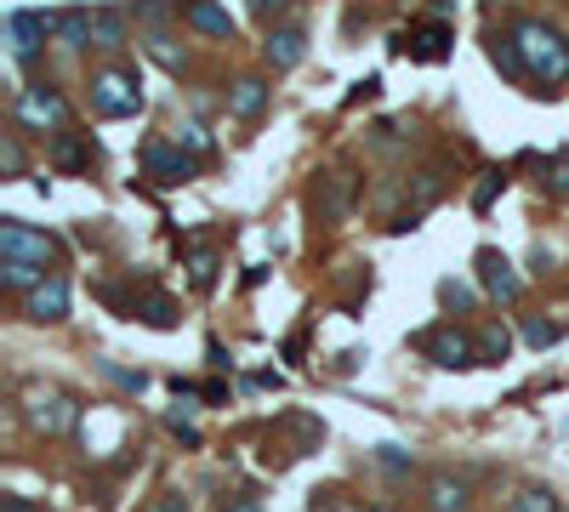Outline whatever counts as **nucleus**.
<instances>
[{
    "mask_svg": "<svg viewBox=\"0 0 569 512\" xmlns=\"http://www.w3.org/2000/svg\"><path fill=\"white\" fill-rule=\"evenodd\" d=\"M513 41L524 46V63H529V80H547V86L569 80V41H563L558 29H547V23H535V18H524V23L513 29Z\"/></svg>",
    "mask_w": 569,
    "mask_h": 512,
    "instance_id": "1",
    "label": "nucleus"
},
{
    "mask_svg": "<svg viewBox=\"0 0 569 512\" xmlns=\"http://www.w3.org/2000/svg\"><path fill=\"white\" fill-rule=\"evenodd\" d=\"M91 109L103 120H131L143 115V86L131 68H97L91 75Z\"/></svg>",
    "mask_w": 569,
    "mask_h": 512,
    "instance_id": "2",
    "label": "nucleus"
},
{
    "mask_svg": "<svg viewBox=\"0 0 569 512\" xmlns=\"http://www.w3.org/2000/svg\"><path fill=\"white\" fill-rule=\"evenodd\" d=\"M416 353H427L439 370H467L479 364V336H467L461 325H433L416 336Z\"/></svg>",
    "mask_w": 569,
    "mask_h": 512,
    "instance_id": "3",
    "label": "nucleus"
},
{
    "mask_svg": "<svg viewBox=\"0 0 569 512\" xmlns=\"http://www.w3.org/2000/svg\"><path fill=\"white\" fill-rule=\"evenodd\" d=\"M18 126H29V131H63L69 126V102H63V91L52 86V80H35V86H23L18 91Z\"/></svg>",
    "mask_w": 569,
    "mask_h": 512,
    "instance_id": "4",
    "label": "nucleus"
},
{
    "mask_svg": "<svg viewBox=\"0 0 569 512\" xmlns=\"http://www.w3.org/2000/svg\"><path fill=\"white\" fill-rule=\"evenodd\" d=\"M23 416L35 422L41 433H75V422H80V404L69 399V393H57V388H29L23 393Z\"/></svg>",
    "mask_w": 569,
    "mask_h": 512,
    "instance_id": "5",
    "label": "nucleus"
},
{
    "mask_svg": "<svg viewBox=\"0 0 569 512\" xmlns=\"http://www.w3.org/2000/svg\"><path fill=\"white\" fill-rule=\"evenodd\" d=\"M143 171H149L160 188H183V183H194L199 160L183 154L177 143H165V137H154V143H143Z\"/></svg>",
    "mask_w": 569,
    "mask_h": 512,
    "instance_id": "6",
    "label": "nucleus"
},
{
    "mask_svg": "<svg viewBox=\"0 0 569 512\" xmlns=\"http://www.w3.org/2000/svg\"><path fill=\"white\" fill-rule=\"evenodd\" d=\"M0 251H7L12 262H52L57 257V239L52 233H41V228H29L23 217H7V222H0Z\"/></svg>",
    "mask_w": 569,
    "mask_h": 512,
    "instance_id": "7",
    "label": "nucleus"
},
{
    "mask_svg": "<svg viewBox=\"0 0 569 512\" xmlns=\"http://www.w3.org/2000/svg\"><path fill=\"white\" fill-rule=\"evenodd\" d=\"M57 29V18L52 12H12L7 18V46H12V57L18 63H35V52H41V41H46V34Z\"/></svg>",
    "mask_w": 569,
    "mask_h": 512,
    "instance_id": "8",
    "label": "nucleus"
},
{
    "mask_svg": "<svg viewBox=\"0 0 569 512\" xmlns=\"http://www.w3.org/2000/svg\"><path fill=\"white\" fill-rule=\"evenodd\" d=\"M479 285H484V296H490V302H507V307L524 296V280L513 273V262L501 257V251H490V246L479 251Z\"/></svg>",
    "mask_w": 569,
    "mask_h": 512,
    "instance_id": "9",
    "label": "nucleus"
},
{
    "mask_svg": "<svg viewBox=\"0 0 569 512\" xmlns=\"http://www.w3.org/2000/svg\"><path fill=\"white\" fill-rule=\"evenodd\" d=\"M23 314L35 319V325L69 319V280H63V273H46V285H35V291L23 296Z\"/></svg>",
    "mask_w": 569,
    "mask_h": 512,
    "instance_id": "10",
    "label": "nucleus"
},
{
    "mask_svg": "<svg viewBox=\"0 0 569 512\" xmlns=\"http://www.w3.org/2000/svg\"><path fill=\"white\" fill-rule=\"evenodd\" d=\"M353 188H359L353 171H325V177L314 183V205H319V217H325V222H342V217L353 211Z\"/></svg>",
    "mask_w": 569,
    "mask_h": 512,
    "instance_id": "11",
    "label": "nucleus"
},
{
    "mask_svg": "<svg viewBox=\"0 0 569 512\" xmlns=\"http://www.w3.org/2000/svg\"><path fill=\"white\" fill-rule=\"evenodd\" d=\"M267 91H274V86H267L262 75H240V80L228 86V115L233 120H256L267 109Z\"/></svg>",
    "mask_w": 569,
    "mask_h": 512,
    "instance_id": "12",
    "label": "nucleus"
},
{
    "mask_svg": "<svg viewBox=\"0 0 569 512\" xmlns=\"http://www.w3.org/2000/svg\"><path fill=\"white\" fill-rule=\"evenodd\" d=\"M267 63L274 68H296L308 57V29H296V23H285V29H267Z\"/></svg>",
    "mask_w": 569,
    "mask_h": 512,
    "instance_id": "13",
    "label": "nucleus"
},
{
    "mask_svg": "<svg viewBox=\"0 0 569 512\" xmlns=\"http://www.w3.org/2000/svg\"><path fill=\"white\" fill-rule=\"evenodd\" d=\"M398 52L405 57H416V63H439V57H450V29L433 18V23H422L411 41H398Z\"/></svg>",
    "mask_w": 569,
    "mask_h": 512,
    "instance_id": "14",
    "label": "nucleus"
},
{
    "mask_svg": "<svg viewBox=\"0 0 569 512\" xmlns=\"http://www.w3.org/2000/svg\"><path fill=\"white\" fill-rule=\"evenodd\" d=\"M467 506H473L467 478H450V472H433L427 478V512H467Z\"/></svg>",
    "mask_w": 569,
    "mask_h": 512,
    "instance_id": "15",
    "label": "nucleus"
},
{
    "mask_svg": "<svg viewBox=\"0 0 569 512\" xmlns=\"http://www.w3.org/2000/svg\"><path fill=\"white\" fill-rule=\"evenodd\" d=\"M125 41H131L125 12H114V7H97V12H91V46H97V52H125Z\"/></svg>",
    "mask_w": 569,
    "mask_h": 512,
    "instance_id": "16",
    "label": "nucleus"
},
{
    "mask_svg": "<svg viewBox=\"0 0 569 512\" xmlns=\"http://www.w3.org/2000/svg\"><path fill=\"white\" fill-rule=\"evenodd\" d=\"M91 154H97V149L86 143L80 131H57V137H52V165H57V171H86Z\"/></svg>",
    "mask_w": 569,
    "mask_h": 512,
    "instance_id": "17",
    "label": "nucleus"
},
{
    "mask_svg": "<svg viewBox=\"0 0 569 512\" xmlns=\"http://www.w3.org/2000/svg\"><path fill=\"white\" fill-rule=\"evenodd\" d=\"M490 63L501 68V75H507V80H529V63H524V46L513 41V34H490Z\"/></svg>",
    "mask_w": 569,
    "mask_h": 512,
    "instance_id": "18",
    "label": "nucleus"
},
{
    "mask_svg": "<svg viewBox=\"0 0 569 512\" xmlns=\"http://www.w3.org/2000/svg\"><path fill=\"white\" fill-rule=\"evenodd\" d=\"M188 29H194V34H217V41H233V18L217 7V0H199V7H188Z\"/></svg>",
    "mask_w": 569,
    "mask_h": 512,
    "instance_id": "19",
    "label": "nucleus"
},
{
    "mask_svg": "<svg viewBox=\"0 0 569 512\" xmlns=\"http://www.w3.org/2000/svg\"><path fill=\"white\" fill-rule=\"evenodd\" d=\"M131 319H143V325H154V330H172V325H177V302L160 296V291H149L143 302H131Z\"/></svg>",
    "mask_w": 569,
    "mask_h": 512,
    "instance_id": "20",
    "label": "nucleus"
},
{
    "mask_svg": "<svg viewBox=\"0 0 569 512\" xmlns=\"http://www.w3.org/2000/svg\"><path fill=\"white\" fill-rule=\"evenodd\" d=\"M57 41L75 46V52H86V46H91V12H86V7L57 12Z\"/></svg>",
    "mask_w": 569,
    "mask_h": 512,
    "instance_id": "21",
    "label": "nucleus"
},
{
    "mask_svg": "<svg viewBox=\"0 0 569 512\" xmlns=\"http://www.w3.org/2000/svg\"><path fill=\"white\" fill-rule=\"evenodd\" d=\"M0 285L29 296L35 285H46V268H41V262H12V257H7V262H0Z\"/></svg>",
    "mask_w": 569,
    "mask_h": 512,
    "instance_id": "22",
    "label": "nucleus"
},
{
    "mask_svg": "<svg viewBox=\"0 0 569 512\" xmlns=\"http://www.w3.org/2000/svg\"><path fill=\"white\" fill-rule=\"evenodd\" d=\"M507 353H513L507 325H484V330H479V364H501Z\"/></svg>",
    "mask_w": 569,
    "mask_h": 512,
    "instance_id": "23",
    "label": "nucleus"
},
{
    "mask_svg": "<svg viewBox=\"0 0 569 512\" xmlns=\"http://www.w3.org/2000/svg\"><path fill=\"white\" fill-rule=\"evenodd\" d=\"M143 46H149V57H154L160 68H172V75H183V63H188V52H183V46L172 41V34H149Z\"/></svg>",
    "mask_w": 569,
    "mask_h": 512,
    "instance_id": "24",
    "label": "nucleus"
},
{
    "mask_svg": "<svg viewBox=\"0 0 569 512\" xmlns=\"http://www.w3.org/2000/svg\"><path fill=\"white\" fill-rule=\"evenodd\" d=\"M439 194H445V171L433 165V171H422V177H416V188H411V211H427V205L439 199Z\"/></svg>",
    "mask_w": 569,
    "mask_h": 512,
    "instance_id": "25",
    "label": "nucleus"
},
{
    "mask_svg": "<svg viewBox=\"0 0 569 512\" xmlns=\"http://www.w3.org/2000/svg\"><path fill=\"white\" fill-rule=\"evenodd\" d=\"M217 268H222L217 251H194V257H188V280H194V291H211V285H217Z\"/></svg>",
    "mask_w": 569,
    "mask_h": 512,
    "instance_id": "26",
    "label": "nucleus"
},
{
    "mask_svg": "<svg viewBox=\"0 0 569 512\" xmlns=\"http://www.w3.org/2000/svg\"><path fill=\"white\" fill-rule=\"evenodd\" d=\"M513 512H558V495L547 484H529V490L513 495Z\"/></svg>",
    "mask_w": 569,
    "mask_h": 512,
    "instance_id": "27",
    "label": "nucleus"
},
{
    "mask_svg": "<svg viewBox=\"0 0 569 512\" xmlns=\"http://www.w3.org/2000/svg\"><path fill=\"white\" fill-rule=\"evenodd\" d=\"M0 171H7V183H12V177H23V171H29V160H23V143H18L12 131L0 137Z\"/></svg>",
    "mask_w": 569,
    "mask_h": 512,
    "instance_id": "28",
    "label": "nucleus"
},
{
    "mask_svg": "<svg viewBox=\"0 0 569 512\" xmlns=\"http://www.w3.org/2000/svg\"><path fill=\"white\" fill-rule=\"evenodd\" d=\"M501 188H507V171H501V165H490V171H484V183L473 188V211H490V199H495Z\"/></svg>",
    "mask_w": 569,
    "mask_h": 512,
    "instance_id": "29",
    "label": "nucleus"
},
{
    "mask_svg": "<svg viewBox=\"0 0 569 512\" xmlns=\"http://www.w3.org/2000/svg\"><path fill=\"white\" fill-rule=\"evenodd\" d=\"M177 149H188L194 160H206V154H211V131H206V126H183V131H177Z\"/></svg>",
    "mask_w": 569,
    "mask_h": 512,
    "instance_id": "30",
    "label": "nucleus"
},
{
    "mask_svg": "<svg viewBox=\"0 0 569 512\" xmlns=\"http://www.w3.org/2000/svg\"><path fill=\"white\" fill-rule=\"evenodd\" d=\"M439 302L450 307V314H467V307H473L479 296H473V291H467V285H456V280H439Z\"/></svg>",
    "mask_w": 569,
    "mask_h": 512,
    "instance_id": "31",
    "label": "nucleus"
},
{
    "mask_svg": "<svg viewBox=\"0 0 569 512\" xmlns=\"http://www.w3.org/2000/svg\"><path fill=\"white\" fill-rule=\"evenodd\" d=\"M183 0H138V23H165Z\"/></svg>",
    "mask_w": 569,
    "mask_h": 512,
    "instance_id": "32",
    "label": "nucleus"
},
{
    "mask_svg": "<svg viewBox=\"0 0 569 512\" xmlns=\"http://www.w3.org/2000/svg\"><path fill=\"white\" fill-rule=\"evenodd\" d=\"M524 336L535 341V348H552V341L563 336V325H547V319H524Z\"/></svg>",
    "mask_w": 569,
    "mask_h": 512,
    "instance_id": "33",
    "label": "nucleus"
},
{
    "mask_svg": "<svg viewBox=\"0 0 569 512\" xmlns=\"http://www.w3.org/2000/svg\"><path fill=\"white\" fill-rule=\"evenodd\" d=\"M376 461H382L387 472H411V456L398 450V444H382V450H376Z\"/></svg>",
    "mask_w": 569,
    "mask_h": 512,
    "instance_id": "34",
    "label": "nucleus"
},
{
    "mask_svg": "<svg viewBox=\"0 0 569 512\" xmlns=\"http://www.w3.org/2000/svg\"><path fill=\"white\" fill-rule=\"evenodd\" d=\"M149 512H188V495L183 490H165V495L149 501Z\"/></svg>",
    "mask_w": 569,
    "mask_h": 512,
    "instance_id": "35",
    "label": "nucleus"
},
{
    "mask_svg": "<svg viewBox=\"0 0 569 512\" xmlns=\"http://www.w3.org/2000/svg\"><path fill=\"white\" fill-rule=\"evenodd\" d=\"M291 7H296V0H251V12H256L262 23H274V18H280V12H291Z\"/></svg>",
    "mask_w": 569,
    "mask_h": 512,
    "instance_id": "36",
    "label": "nucleus"
},
{
    "mask_svg": "<svg viewBox=\"0 0 569 512\" xmlns=\"http://www.w3.org/2000/svg\"><path fill=\"white\" fill-rule=\"evenodd\" d=\"M0 512H46V506H35V501H23V495H7V501H0Z\"/></svg>",
    "mask_w": 569,
    "mask_h": 512,
    "instance_id": "37",
    "label": "nucleus"
},
{
    "mask_svg": "<svg viewBox=\"0 0 569 512\" xmlns=\"http://www.w3.org/2000/svg\"><path fill=\"white\" fill-rule=\"evenodd\" d=\"M552 194H569V154L558 160V177H552Z\"/></svg>",
    "mask_w": 569,
    "mask_h": 512,
    "instance_id": "38",
    "label": "nucleus"
},
{
    "mask_svg": "<svg viewBox=\"0 0 569 512\" xmlns=\"http://www.w3.org/2000/svg\"><path fill=\"white\" fill-rule=\"evenodd\" d=\"M228 512H267V506H262V501H251V495H240V501H233Z\"/></svg>",
    "mask_w": 569,
    "mask_h": 512,
    "instance_id": "39",
    "label": "nucleus"
},
{
    "mask_svg": "<svg viewBox=\"0 0 569 512\" xmlns=\"http://www.w3.org/2000/svg\"><path fill=\"white\" fill-rule=\"evenodd\" d=\"M371 512H387V506H371Z\"/></svg>",
    "mask_w": 569,
    "mask_h": 512,
    "instance_id": "40",
    "label": "nucleus"
}]
</instances>
